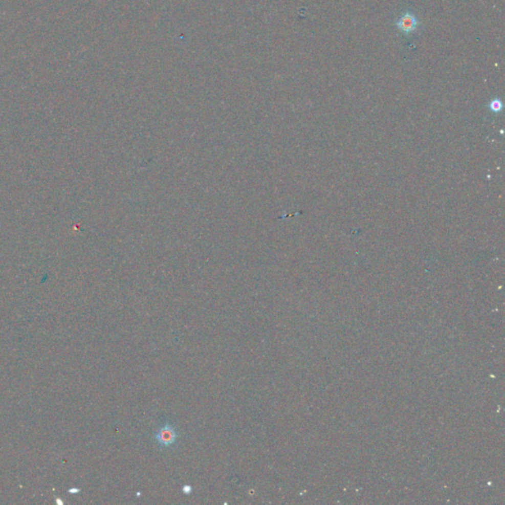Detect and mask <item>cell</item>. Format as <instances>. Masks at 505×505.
<instances>
[{"instance_id":"obj_3","label":"cell","mask_w":505,"mask_h":505,"mask_svg":"<svg viewBox=\"0 0 505 505\" xmlns=\"http://www.w3.org/2000/svg\"><path fill=\"white\" fill-rule=\"evenodd\" d=\"M500 107H501V104H500V101H499V100H497V99H496V100H494V101L492 102V109H500Z\"/></svg>"},{"instance_id":"obj_2","label":"cell","mask_w":505,"mask_h":505,"mask_svg":"<svg viewBox=\"0 0 505 505\" xmlns=\"http://www.w3.org/2000/svg\"><path fill=\"white\" fill-rule=\"evenodd\" d=\"M155 438L161 447H170L174 445L177 440V431L173 426L165 424L156 432Z\"/></svg>"},{"instance_id":"obj_1","label":"cell","mask_w":505,"mask_h":505,"mask_svg":"<svg viewBox=\"0 0 505 505\" xmlns=\"http://www.w3.org/2000/svg\"><path fill=\"white\" fill-rule=\"evenodd\" d=\"M395 26L398 30L405 36H410L415 33L421 26L420 19L415 16L412 11H406L403 14L395 23Z\"/></svg>"},{"instance_id":"obj_4","label":"cell","mask_w":505,"mask_h":505,"mask_svg":"<svg viewBox=\"0 0 505 505\" xmlns=\"http://www.w3.org/2000/svg\"><path fill=\"white\" fill-rule=\"evenodd\" d=\"M191 491H192V488H191V486H185L183 488V492H184V493H186V494H190Z\"/></svg>"}]
</instances>
